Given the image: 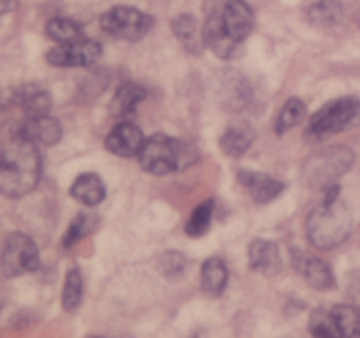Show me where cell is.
Segmentation results:
<instances>
[{"instance_id":"cell-1","label":"cell","mask_w":360,"mask_h":338,"mask_svg":"<svg viewBox=\"0 0 360 338\" xmlns=\"http://www.w3.org/2000/svg\"><path fill=\"white\" fill-rule=\"evenodd\" d=\"M42 173L39 144L14 132L0 146V194L18 199L37 187Z\"/></svg>"},{"instance_id":"cell-2","label":"cell","mask_w":360,"mask_h":338,"mask_svg":"<svg viewBox=\"0 0 360 338\" xmlns=\"http://www.w3.org/2000/svg\"><path fill=\"white\" fill-rule=\"evenodd\" d=\"M141 168L155 176H165L181 171L195 162V150L185 141L165 134H153L144 141L139 151Z\"/></svg>"},{"instance_id":"cell-3","label":"cell","mask_w":360,"mask_h":338,"mask_svg":"<svg viewBox=\"0 0 360 338\" xmlns=\"http://www.w3.org/2000/svg\"><path fill=\"white\" fill-rule=\"evenodd\" d=\"M352 231L350 210L340 199L323 201L306 222V236L319 250H333L348 238Z\"/></svg>"},{"instance_id":"cell-4","label":"cell","mask_w":360,"mask_h":338,"mask_svg":"<svg viewBox=\"0 0 360 338\" xmlns=\"http://www.w3.org/2000/svg\"><path fill=\"white\" fill-rule=\"evenodd\" d=\"M360 118V101L357 97H340L327 102L309 118L308 134L313 139L327 137L350 129Z\"/></svg>"},{"instance_id":"cell-5","label":"cell","mask_w":360,"mask_h":338,"mask_svg":"<svg viewBox=\"0 0 360 338\" xmlns=\"http://www.w3.org/2000/svg\"><path fill=\"white\" fill-rule=\"evenodd\" d=\"M354 158V151L348 150V148H327V150L313 155L306 162L302 175H304L306 183H309V187L327 189L352 168Z\"/></svg>"},{"instance_id":"cell-6","label":"cell","mask_w":360,"mask_h":338,"mask_svg":"<svg viewBox=\"0 0 360 338\" xmlns=\"http://www.w3.org/2000/svg\"><path fill=\"white\" fill-rule=\"evenodd\" d=\"M153 25V16L129 6H116L101 16L102 30L120 41H141L150 34Z\"/></svg>"},{"instance_id":"cell-7","label":"cell","mask_w":360,"mask_h":338,"mask_svg":"<svg viewBox=\"0 0 360 338\" xmlns=\"http://www.w3.org/2000/svg\"><path fill=\"white\" fill-rule=\"evenodd\" d=\"M41 264L37 243L25 232H11L0 249V270L6 277L14 278L32 273Z\"/></svg>"},{"instance_id":"cell-8","label":"cell","mask_w":360,"mask_h":338,"mask_svg":"<svg viewBox=\"0 0 360 338\" xmlns=\"http://www.w3.org/2000/svg\"><path fill=\"white\" fill-rule=\"evenodd\" d=\"M101 55L102 46L97 41L81 37L72 42L56 44L46 55V62L55 67H88L97 62Z\"/></svg>"},{"instance_id":"cell-9","label":"cell","mask_w":360,"mask_h":338,"mask_svg":"<svg viewBox=\"0 0 360 338\" xmlns=\"http://www.w3.org/2000/svg\"><path fill=\"white\" fill-rule=\"evenodd\" d=\"M220 14L225 34L238 46L252 34L253 11L246 0H225Z\"/></svg>"},{"instance_id":"cell-10","label":"cell","mask_w":360,"mask_h":338,"mask_svg":"<svg viewBox=\"0 0 360 338\" xmlns=\"http://www.w3.org/2000/svg\"><path fill=\"white\" fill-rule=\"evenodd\" d=\"M144 141H146V137L139 127L134 125L132 122H122L108 134L105 148L118 157L130 158L139 155Z\"/></svg>"},{"instance_id":"cell-11","label":"cell","mask_w":360,"mask_h":338,"mask_svg":"<svg viewBox=\"0 0 360 338\" xmlns=\"http://www.w3.org/2000/svg\"><path fill=\"white\" fill-rule=\"evenodd\" d=\"M238 182L241 183L243 189L248 190L252 199L259 204L271 203L285 190V185L280 180H274L273 176L259 171H248V169H241L238 173Z\"/></svg>"},{"instance_id":"cell-12","label":"cell","mask_w":360,"mask_h":338,"mask_svg":"<svg viewBox=\"0 0 360 338\" xmlns=\"http://www.w3.org/2000/svg\"><path fill=\"white\" fill-rule=\"evenodd\" d=\"M248 263L250 268L257 273L274 277L283 268L280 246L271 239L255 238L248 246Z\"/></svg>"},{"instance_id":"cell-13","label":"cell","mask_w":360,"mask_h":338,"mask_svg":"<svg viewBox=\"0 0 360 338\" xmlns=\"http://www.w3.org/2000/svg\"><path fill=\"white\" fill-rule=\"evenodd\" d=\"M202 39L204 46H207L221 60L232 58L236 49H238V44L231 41V37L225 34L224 25H221V14L217 9L207 13V18L202 27Z\"/></svg>"},{"instance_id":"cell-14","label":"cell","mask_w":360,"mask_h":338,"mask_svg":"<svg viewBox=\"0 0 360 338\" xmlns=\"http://www.w3.org/2000/svg\"><path fill=\"white\" fill-rule=\"evenodd\" d=\"M16 132L23 134L25 137L32 139L34 143L42 144V146H53L62 139V125H60L58 120L49 115L27 118Z\"/></svg>"},{"instance_id":"cell-15","label":"cell","mask_w":360,"mask_h":338,"mask_svg":"<svg viewBox=\"0 0 360 338\" xmlns=\"http://www.w3.org/2000/svg\"><path fill=\"white\" fill-rule=\"evenodd\" d=\"M14 101L20 106L21 111L27 115V118L44 116L51 111V95L39 84L20 87V90L14 94Z\"/></svg>"},{"instance_id":"cell-16","label":"cell","mask_w":360,"mask_h":338,"mask_svg":"<svg viewBox=\"0 0 360 338\" xmlns=\"http://www.w3.org/2000/svg\"><path fill=\"white\" fill-rule=\"evenodd\" d=\"M70 196L88 208L98 206L105 199V185L95 173H83L70 185Z\"/></svg>"},{"instance_id":"cell-17","label":"cell","mask_w":360,"mask_h":338,"mask_svg":"<svg viewBox=\"0 0 360 338\" xmlns=\"http://www.w3.org/2000/svg\"><path fill=\"white\" fill-rule=\"evenodd\" d=\"M146 95H148L146 87H143V84L139 83L129 81V83L120 84L118 90L115 92V95H112L111 99L109 111H111L112 116H118V118L134 115L137 106L146 99Z\"/></svg>"},{"instance_id":"cell-18","label":"cell","mask_w":360,"mask_h":338,"mask_svg":"<svg viewBox=\"0 0 360 338\" xmlns=\"http://www.w3.org/2000/svg\"><path fill=\"white\" fill-rule=\"evenodd\" d=\"M172 34L179 41V44L192 55H200L204 48L202 30H199V23H197L193 14H178L171 23Z\"/></svg>"},{"instance_id":"cell-19","label":"cell","mask_w":360,"mask_h":338,"mask_svg":"<svg viewBox=\"0 0 360 338\" xmlns=\"http://www.w3.org/2000/svg\"><path fill=\"white\" fill-rule=\"evenodd\" d=\"M229 282L227 264L221 257H210L200 268V284L210 296H221Z\"/></svg>"},{"instance_id":"cell-20","label":"cell","mask_w":360,"mask_h":338,"mask_svg":"<svg viewBox=\"0 0 360 338\" xmlns=\"http://www.w3.org/2000/svg\"><path fill=\"white\" fill-rule=\"evenodd\" d=\"M255 134L250 125L229 127L220 137V150L229 157H241L253 144Z\"/></svg>"},{"instance_id":"cell-21","label":"cell","mask_w":360,"mask_h":338,"mask_svg":"<svg viewBox=\"0 0 360 338\" xmlns=\"http://www.w3.org/2000/svg\"><path fill=\"white\" fill-rule=\"evenodd\" d=\"M301 273L304 280L316 291H327L336 284L333 270L322 259H304L301 264Z\"/></svg>"},{"instance_id":"cell-22","label":"cell","mask_w":360,"mask_h":338,"mask_svg":"<svg viewBox=\"0 0 360 338\" xmlns=\"http://www.w3.org/2000/svg\"><path fill=\"white\" fill-rule=\"evenodd\" d=\"M343 6L340 0H319L308 9V20L320 28H329L343 20Z\"/></svg>"},{"instance_id":"cell-23","label":"cell","mask_w":360,"mask_h":338,"mask_svg":"<svg viewBox=\"0 0 360 338\" xmlns=\"http://www.w3.org/2000/svg\"><path fill=\"white\" fill-rule=\"evenodd\" d=\"M98 218L94 213H88V211H81L76 217L72 218V222L67 227L65 236L62 239L63 249H70L72 245H76L77 242H81L83 238L90 236L91 232L97 229Z\"/></svg>"},{"instance_id":"cell-24","label":"cell","mask_w":360,"mask_h":338,"mask_svg":"<svg viewBox=\"0 0 360 338\" xmlns=\"http://www.w3.org/2000/svg\"><path fill=\"white\" fill-rule=\"evenodd\" d=\"M81 301H83V275L77 268H70L63 284L62 306L65 312H76Z\"/></svg>"},{"instance_id":"cell-25","label":"cell","mask_w":360,"mask_h":338,"mask_svg":"<svg viewBox=\"0 0 360 338\" xmlns=\"http://www.w3.org/2000/svg\"><path fill=\"white\" fill-rule=\"evenodd\" d=\"M214 211V201L207 199L200 203L195 210L192 211L190 218L185 224V232L192 238H200L206 234L211 227V218H213Z\"/></svg>"},{"instance_id":"cell-26","label":"cell","mask_w":360,"mask_h":338,"mask_svg":"<svg viewBox=\"0 0 360 338\" xmlns=\"http://www.w3.org/2000/svg\"><path fill=\"white\" fill-rule=\"evenodd\" d=\"M333 317L336 320L338 331L341 338L360 337V310L350 305H338L334 306Z\"/></svg>"},{"instance_id":"cell-27","label":"cell","mask_w":360,"mask_h":338,"mask_svg":"<svg viewBox=\"0 0 360 338\" xmlns=\"http://www.w3.org/2000/svg\"><path fill=\"white\" fill-rule=\"evenodd\" d=\"M306 118V104L299 97H290L276 118V134H285Z\"/></svg>"},{"instance_id":"cell-28","label":"cell","mask_w":360,"mask_h":338,"mask_svg":"<svg viewBox=\"0 0 360 338\" xmlns=\"http://www.w3.org/2000/svg\"><path fill=\"white\" fill-rule=\"evenodd\" d=\"M46 35L51 41L63 44V42H72L76 39L83 37L81 34V27L76 21L69 20V18H51L46 23Z\"/></svg>"},{"instance_id":"cell-29","label":"cell","mask_w":360,"mask_h":338,"mask_svg":"<svg viewBox=\"0 0 360 338\" xmlns=\"http://www.w3.org/2000/svg\"><path fill=\"white\" fill-rule=\"evenodd\" d=\"M309 330L315 337L341 338L333 312H329V310H315L311 313V319H309Z\"/></svg>"},{"instance_id":"cell-30","label":"cell","mask_w":360,"mask_h":338,"mask_svg":"<svg viewBox=\"0 0 360 338\" xmlns=\"http://www.w3.org/2000/svg\"><path fill=\"white\" fill-rule=\"evenodd\" d=\"M162 270H164L167 278H178L185 273L186 270V259L181 252H165L162 256Z\"/></svg>"},{"instance_id":"cell-31","label":"cell","mask_w":360,"mask_h":338,"mask_svg":"<svg viewBox=\"0 0 360 338\" xmlns=\"http://www.w3.org/2000/svg\"><path fill=\"white\" fill-rule=\"evenodd\" d=\"M20 4V0H0V14H6L14 11Z\"/></svg>"}]
</instances>
